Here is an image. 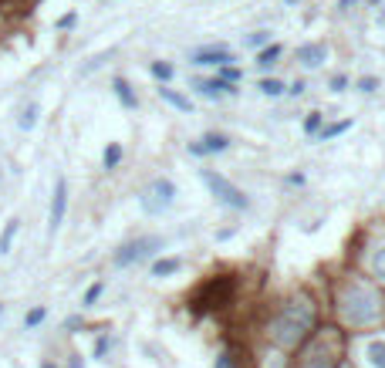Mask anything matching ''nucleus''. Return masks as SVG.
<instances>
[{"label": "nucleus", "instance_id": "nucleus-31", "mask_svg": "<svg viewBox=\"0 0 385 368\" xmlns=\"http://www.w3.org/2000/svg\"><path fill=\"white\" fill-rule=\"evenodd\" d=\"M75 20H78V17H75V14H64V17H61V20H58V28H71V24H75Z\"/></svg>", "mask_w": 385, "mask_h": 368}, {"label": "nucleus", "instance_id": "nucleus-23", "mask_svg": "<svg viewBox=\"0 0 385 368\" xmlns=\"http://www.w3.org/2000/svg\"><path fill=\"white\" fill-rule=\"evenodd\" d=\"M98 297H102V284H92V287L85 291V307H92Z\"/></svg>", "mask_w": 385, "mask_h": 368}, {"label": "nucleus", "instance_id": "nucleus-16", "mask_svg": "<svg viewBox=\"0 0 385 368\" xmlns=\"http://www.w3.org/2000/svg\"><path fill=\"white\" fill-rule=\"evenodd\" d=\"M159 95L170 102V105H176L179 112H193V102L186 98V95H179V92H172V88H159Z\"/></svg>", "mask_w": 385, "mask_h": 368}, {"label": "nucleus", "instance_id": "nucleus-29", "mask_svg": "<svg viewBox=\"0 0 385 368\" xmlns=\"http://www.w3.org/2000/svg\"><path fill=\"white\" fill-rule=\"evenodd\" d=\"M375 85H379V78H362V92H375Z\"/></svg>", "mask_w": 385, "mask_h": 368}, {"label": "nucleus", "instance_id": "nucleus-34", "mask_svg": "<svg viewBox=\"0 0 385 368\" xmlns=\"http://www.w3.org/2000/svg\"><path fill=\"white\" fill-rule=\"evenodd\" d=\"M352 4H355V0H338V7H345V11H348Z\"/></svg>", "mask_w": 385, "mask_h": 368}, {"label": "nucleus", "instance_id": "nucleus-27", "mask_svg": "<svg viewBox=\"0 0 385 368\" xmlns=\"http://www.w3.org/2000/svg\"><path fill=\"white\" fill-rule=\"evenodd\" d=\"M247 44H250V47H261V44H267V34H263V31L250 34V37H247Z\"/></svg>", "mask_w": 385, "mask_h": 368}, {"label": "nucleus", "instance_id": "nucleus-3", "mask_svg": "<svg viewBox=\"0 0 385 368\" xmlns=\"http://www.w3.org/2000/svg\"><path fill=\"white\" fill-rule=\"evenodd\" d=\"M200 179L206 186H210V193H213L216 200L223 203V206H233V210H247V196L237 189L233 183H227L220 172H213V169H200Z\"/></svg>", "mask_w": 385, "mask_h": 368}, {"label": "nucleus", "instance_id": "nucleus-17", "mask_svg": "<svg viewBox=\"0 0 385 368\" xmlns=\"http://www.w3.org/2000/svg\"><path fill=\"white\" fill-rule=\"evenodd\" d=\"M17 230H20V220H11V223L4 227V233H0V254H11V244H14Z\"/></svg>", "mask_w": 385, "mask_h": 368}, {"label": "nucleus", "instance_id": "nucleus-19", "mask_svg": "<svg viewBox=\"0 0 385 368\" xmlns=\"http://www.w3.org/2000/svg\"><path fill=\"white\" fill-rule=\"evenodd\" d=\"M122 159V146H108L105 149V169H115Z\"/></svg>", "mask_w": 385, "mask_h": 368}, {"label": "nucleus", "instance_id": "nucleus-11", "mask_svg": "<svg viewBox=\"0 0 385 368\" xmlns=\"http://www.w3.org/2000/svg\"><path fill=\"white\" fill-rule=\"evenodd\" d=\"M193 88H196L200 95H206V98H220L223 92L233 95V88L227 85V81H223V78H220V81H193Z\"/></svg>", "mask_w": 385, "mask_h": 368}, {"label": "nucleus", "instance_id": "nucleus-10", "mask_svg": "<svg viewBox=\"0 0 385 368\" xmlns=\"http://www.w3.org/2000/svg\"><path fill=\"white\" fill-rule=\"evenodd\" d=\"M227 61H233V54L227 47H203V51L193 54V64H227Z\"/></svg>", "mask_w": 385, "mask_h": 368}, {"label": "nucleus", "instance_id": "nucleus-1", "mask_svg": "<svg viewBox=\"0 0 385 368\" xmlns=\"http://www.w3.org/2000/svg\"><path fill=\"white\" fill-rule=\"evenodd\" d=\"M311 328H314V304H311L308 297L297 294V297H291L288 304L280 307V314L271 324V338H274V345H280V348H294Z\"/></svg>", "mask_w": 385, "mask_h": 368}, {"label": "nucleus", "instance_id": "nucleus-36", "mask_svg": "<svg viewBox=\"0 0 385 368\" xmlns=\"http://www.w3.org/2000/svg\"><path fill=\"white\" fill-rule=\"evenodd\" d=\"M341 368H348V365H341Z\"/></svg>", "mask_w": 385, "mask_h": 368}, {"label": "nucleus", "instance_id": "nucleus-6", "mask_svg": "<svg viewBox=\"0 0 385 368\" xmlns=\"http://www.w3.org/2000/svg\"><path fill=\"white\" fill-rule=\"evenodd\" d=\"M301 368H335V352H331V338H318L304 355Z\"/></svg>", "mask_w": 385, "mask_h": 368}, {"label": "nucleus", "instance_id": "nucleus-7", "mask_svg": "<svg viewBox=\"0 0 385 368\" xmlns=\"http://www.w3.org/2000/svg\"><path fill=\"white\" fill-rule=\"evenodd\" d=\"M64 210H68V183L58 179V183H54V196H51V216H47V230H51V233L61 227Z\"/></svg>", "mask_w": 385, "mask_h": 368}, {"label": "nucleus", "instance_id": "nucleus-9", "mask_svg": "<svg viewBox=\"0 0 385 368\" xmlns=\"http://www.w3.org/2000/svg\"><path fill=\"white\" fill-rule=\"evenodd\" d=\"M324 58H328V47L324 44H304L297 51V61L304 64V68H321Z\"/></svg>", "mask_w": 385, "mask_h": 368}, {"label": "nucleus", "instance_id": "nucleus-5", "mask_svg": "<svg viewBox=\"0 0 385 368\" xmlns=\"http://www.w3.org/2000/svg\"><path fill=\"white\" fill-rule=\"evenodd\" d=\"M172 196H176V186H172L170 179H155V183L149 186V193H146L142 206H146L149 213H162V210L172 203Z\"/></svg>", "mask_w": 385, "mask_h": 368}, {"label": "nucleus", "instance_id": "nucleus-2", "mask_svg": "<svg viewBox=\"0 0 385 368\" xmlns=\"http://www.w3.org/2000/svg\"><path fill=\"white\" fill-rule=\"evenodd\" d=\"M341 314L352 324H369L379 318V297L369 287H348L341 297Z\"/></svg>", "mask_w": 385, "mask_h": 368}, {"label": "nucleus", "instance_id": "nucleus-28", "mask_svg": "<svg viewBox=\"0 0 385 368\" xmlns=\"http://www.w3.org/2000/svg\"><path fill=\"white\" fill-rule=\"evenodd\" d=\"M345 85H348V78H345V75L331 78V92H345Z\"/></svg>", "mask_w": 385, "mask_h": 368}, {"label": "nucleus", "instance_id": "nucleus-15", "mask_svg": "<svg viewBox=\"0 0 385 368\" xmlns=\"http://www.w3.org/2000/svg\"><path fill=\"white\" fill-rule=\"evenodd\" d=\"M183 267V261L179 257H166V261H155L153 263V277H170V274H176Z\"/></svg>", "mask_w": 385, "mask_h": 368}, {"label": "nucleus", "instance_id": "nucleus-8", "mask_svg": "<svg viewBox=\"0 0 385 368\" xmlns=\"http://www.w3.org/2000/svg\"><path fill=\"white\" fill-rule=\"evenodd\" d=\"M230 149V138L220 136V132H206L203 136V142H196V146H189V153L193 155H210V153H227Z\"/></svg>", "mask_w": 385, "mask_h": 368}, {"label": "nucleus", "instance_id": "nucleus-4", "mask_svg": "<svg viewBox=\"0 0 385 368\" xmlns=\"http://www.w3.org/2000/svg\"><path fill=\"white\" fill-rule=\"evenodd\" d=\"M162 247V237H142V240H132V244H125L119 254H115V267H129V263L142 261V257H149L153 250Z\"/></svg>", "mask_w": 385, "mask_h": 368}, {"label": "nucleus", "instance_id": "nucleus-20", "mask_svg": "<svg viewBox=\"0 0 385 368\" xmlns=\"http://www.w3.org/2000/svg\"><path fill=\"white\" fill-rule=\"evenodd\" d=\"M318 129H321V112H311L308 119H304V132H308V136H314Z\"/></svg>", "mask_w": 385, "mask_h": 368}, {"label": "nucleus", "instance_id": "nucleus-24", "mask_svg": "<svg viewBox=\"0 0 385 368\" xmlns=\"http://www.w3.org/2000/svg\"><path fill=\"white\" fill-rule=\"evenodd\" d=\"M41 321H45V307H34L31 314L24 318V324H28V328H34V324H41Z\"/></svg>", "mask_w": 385, "mask_h": 368}, {"label": "nucleus", "instance_id": "nucleus-35", "mask_svg": "<svg viewBox=\"0 0 385 368\" xmlns=\"http://www.w3.org/2000/svg\"><path fill=\"white\" fill-rule=\"evenodd\" d=\"M0 314H4V304H0Z\"/></svg>", "mask_w": 385, "mask_h": 368}, {"label": "nucleus", "instance_id": "nucleus-25", "mask_svg": "<svg viewBox=\"0 0 385 368\" xmlns=\"http://www.w3.org/2000/svg\"><path fill=\"white\" fill-rule=\"evenodd\" d=\"M352 129V122H341V125H331V129H324L321 138H331V136H338V132H348Z\"/></svg>", "mask_w": 385, "mask_h": 368}, {"label": "nucleus", "instance_id": "nucleus-33", "mask_svg": "<svg viewBox=\"0 0 385 368\" xmlns=\"http://www.w3.org/2000/svg\"><path fill=\"white\" fill-rule=\"evenodd\" d=\"M68 368H85V365H81V358H78V355H71V358H68Z\"/></svg>", "mask_w": 385, "mask_h": 368}, {"label": "nucleus", "instance_id": "nucleus-12", "mask_svg": "<svg viewBox=\"0 0 385 368\" xmlns=\"http://www.w3.org/2000/svg\"><path fill=\"white\" fill-rule=\"evenodd\" d=\"M365 358L375 368H385V338H372L369 345H365Z\"/></svg>", "mask_w": 385, "mask_h": 368}, {"label": "nucleus", "instance_id": "nucleus-14", "mask_svg": "<svg viewBox=\"0 0 385 368\" xmlns=\"http://www.w3.org/2000/svg\"><path fill=\"white\" fill-rule=\"evenodd\" d=\"M37 115H41V108L31 102V105L20 112V119H17V129H20V132H31L34 125H37Z\"/></svg>", "mask_w": 385, "mask_h": 368}, {"label": "nucleus", "instance_id": "nucleus-22", "mask_svg": "<svg viewBox=\"0 0 385 368\" xmlns=\"http://www.w3.org/2000/svg\"><path fill=\"white\" fill-rule=\"evenodd\" d=\"M372 267H375V277H382L385 280V247L375 254V261H372Z\"/></svg>", "mask_w": 385, "mask_h": 368}, {"label": "nucleus", "instance_id": "nucleus-13", "mask_svg": "<svg viewBox=\"0 0 385 368\" xmlns=\"http://www.w3.org/2000/svg\"><path fill=\"white\" fill-rule=\"evenodd\" d=\"M112 88H115V95H119V102H122L125 108H136V105H139V102H136V95H132V85H129L125 78H115V85H112Z\"/></svg>", "mask_w": 385, "mask_h": 368}, {"label": "nucleus", "instance_id": "nucleus-18", "mask_svg": "<svg viewBox=\"0 0 385 368\" xmlns=\"http://www.w3.org/2000/svg\"><path fill=\"white\" fill-rule=\"evenodd\" d=\"M263 95H284V81H274V78H263L261 85H257Z\"/></svg>", "mask_w": 385, "mask_h": 368}, {"label": "nucleus", "instance_id": "nucleus-30", "mask_svg": "<svg viewBox=\"0 0 385 368\" xmlns=\"http://www.w3.org/2000/svg\"><path fill=\"white\" fill-rule=\"evenodd\" d=\"M108 352V338H102V341H98V345H95V358H102V355Z\"/></svg>", "mask_w": 385, "mask_h": 368}, {"label": "nucleus", "instance_id": "nucleus-32", "mask_svg": "<svg viewBox=\"0 0 385 368\" xmlns=\"http://www.w3.org/2000/svg\"><path fill=\"white\" fill-rule=\"evenodd\" d=\"M216 368H233V362H230V355H220V362H216Z\"/></svg>", "mask_w": 385, "mask_h": 368}, {"label": "nucleus", "instance_id": "nucleus-26", "mask_svg": "<svg viewBox=\"0 0 385 368\" xmlns=\"http://www.w3.org/2000/svg\"><path fill=\"white\" fill-rule=\"evenodd\" d=\"M153 75L155 78H172V64H153Z\"/></svg>", "mask_w": 385, "mask_h": 368}, {"label": "nucleus", "instance_id": "nucleus-21", "mask_svg": "<svg viewBox=\"0 0 385 368\" xmlns=\"http://www.w3.org/2000/svg\"><path fill=\"white\" fill-rule=\"evenodd\" d=\"M278 54H280V47H267L261 58H257V64H263V68H271V64L278 61Z\"/></svg>", "mask_w": 385, "mask_h": 368}]
</instances>
